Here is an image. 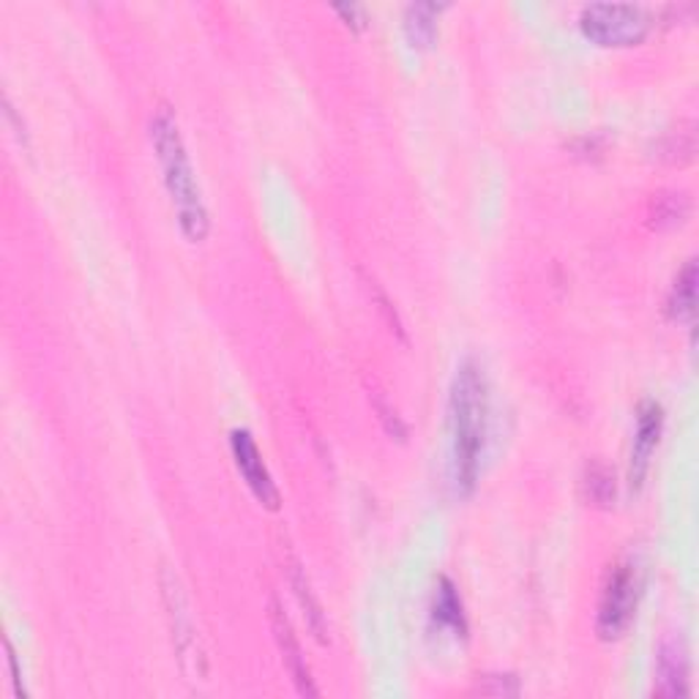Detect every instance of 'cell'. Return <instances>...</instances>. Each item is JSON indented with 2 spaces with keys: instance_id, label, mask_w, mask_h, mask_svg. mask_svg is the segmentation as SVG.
I'll return each mask as SVG.
<instances>
[{
  "instance_id": "cell-1",
  "label": "cell",
  "mask_w": 699,
  "mask_h": 699,
  "mask_svg": "<svg viewBox=\"0 0 699 699\" xmlns=\"http://www.w3.org/2000/svg\"><path fill=\"white\" fill-rule=\"evenodd\" d=\"M489 424V380L476 358H465L457 366L448 394V437H451V462L448 473L457 494L468 498L481 476V457L487 446Z\"/></svg>"
},
{
  "instance_id": "cell-2",
  "label": "cell",
  "mask_w": 699,
  "mask_h": 699,
  "mask_svg": "<svg viewBox=\"0 0 699 699\" xmlns=\"http://www.w3.org/2000/svg\"><path fill=\"white\" fill-rule=\"evenodd\" d=\"M148 132L180 232L189 243H202L211 232V213H208L200 180L195 175V165H191L184 134H180L178 118H175L170 104H159L154 109Z\"/></svg>"
},
{
  "instance_id": "cell-3",
  "label": "cell",
  "mask_w": 699,
  "mask_h": 699,
  "mask_svg": "<svg viewBox=\"0 0 699 699\" xmlns=\"http://www.w3.org/2000/svg\"><path fill=\"white\" fill-rule=\"evenodd\" d=\"M580 25L598 46H634L650 33V17L632 3H591L582 9Z\"/></svg>"
},
{
  "instance_id": "cell-4",
  "label": "cell",
  "mask_w": 699,
  "mask_h": 699,
  "mask_svg": "<svg viewBox=\"0 0 699 699\" xmlns=\"http://www.w3.org/2000/svg\"><path fill=\"white\" fill-rule=\"evenodd\" d=\"M639 598V574L634 563H615L604 582L602 602H598L596 632L604 643H615L632 626Z\"/></svg>"
},
{
  "instance_id": "cell-5",
  "label": "cell",
  "mask_w": 699,
  "mask_h": 699,
  "mask_svg": "<svg viewBox=\"0 0 699 699\" xmlns=\"http://www.w3.org/2000/svg\"><path fill=\"white\" fill-rule=\"evenodd\" d=\"M161 591H165L167 617H170L173 643L175 650H178L180 667H184V672L202 678V675H206V654H202V645L200 637H197L195 620H191L189 604H186L178 580H175L170 571H161Z\"/></svg>"
},
{
  "instance_id": "cell-6",
  "label": "cell",
  "mask_w": 699,
  "mask_h": 699,
  "mask_svg": "<svg viewBox=\"0 0 699 699\" xmlns=\"http://www.w3.org/2000/svg\"><path fill=\"white\" fill-rule=\"evenodd\" d=\"M230 448H232V459H236L238 473L243 476V481H247V487L252 489L254 498L260 500V505H265L268 511H279V505H282V494H279L277 483H273L265 462H262V451L258 448V442H254L252 432H247V429H232Z\"/></svg>"
},
{
  "instance_id": "cell-7",
  "label": "cell",
  "mask_w": 699,
  "mask_h": 699,
  "mask_svg": "<svg viewBox=\"0 0 699 699\" xmlns=\"http://www.w3.org/2000/svg\"><path fill=\"white\" fill-rule=\"evenodd\" d=\"M661 429H664L661 405L654 399L643 401L637 410V429H634L632 459H628V487H632L634 492H639L645 479H648L650 459H654L658 440H661Z\"/></svg>"
},
{
  "instance_id": "cell-8",
  "label": "cell",
  "mask_w": 699,
  "mask_h": 699,
  "mask_svg": "<svg viewBox=\"0 0 699 699\" xmlns=\"http://www.w3.org/2000/svg\"><path fill=\"white\" fill-rule=\"evenodd\" d=\"M271 626H273V637H277V643H279V650H282V656H284V664H288L290 675H293L301 695L320 697L312 672H309V667H306V656H304V650H301L299 637L293 634V626H290V620L284 617V612L279 609V604L273 602V598H271Z\"/></svg>"
},
{
  "instance_id": "cell-9",
  "label": "cell",
  "mask_w": 699,
  "mask_h": 699,
  "mask_svg": "<svg viewBox=\"0 0 699 699\" xmlns=\"http://www.w3.org/2000/svg\"><path fill=\"white\" fill-rule=\"evenodd\" d=\"M656 680V697H689V654L680 639H667L658 648Z\"/></svg>"
},
{
  "instance_id": "cell-10",
  "label": "cell",
  "mask_w": 699,
  "mask_h": 699,
  "mask_svg": "<svg viewBox=\"0 0 699 699\" xmlns=\"http://www.w3.org/2000/svg\"><path fill=\"white\" fill-rule=\"evenodd\" d=\"M446 3H410L405 9V36L416 50H432L440 36V14Z\"/></svg>"
},
{
  "instance_id": "cell-11",
  "label": "cell",
  "mask_w": 699,
  "mask_h": 699,
  "mask_svg": "<svg viewBox=\"0 0 699 699\" xmlns=\"http://www.w3.org/2000/svg\"><path fill=\"white\" fill-rule=\"evenodd\" d=\"M432 617L437 626L448 628V632L457 634V637H465V634H468V620H465L462 598H459L457 585H453L451 580H446V576L437 582Z\"/></svg>"
},
{
  "instance_id": "cell-12",
  "label": "cell",
  "mask_w": 699,
  "mask_h": 699,
  "mask_svg": "<svg viewBox=\"0 0 699 699\" xmlns=\"http://www.w3.org/2000/svg\"><path fill=\"white\" fill-rule=\"evenodd\" d=\"M669 317L678 320V323H691L697 312V262L689 260L684 265V271L675 277L672 290H669Z\"/></svg>"
},
{
  "instance_id": "cell-13",
  "label": "cell",
  "mask_w": 699,
  "mask_h": 699,
  "mask_svg": "<svg viewBox=\"0 0 699 699\" xmlns=\"http://www.w3.org/2000/svg\"><path fill=\"white\" fill-rule=\"evenodd\" d=\"M288 561H290V582H293L295 596H299V604H301V607H304L309 628H312V634L320 639V643H325V639H328V637H325V634H328V628H325L323 607H320L317 598H314V593H312V587H309L306 574H304V568H301L299 557L290 555Z\"/></svg>"
},
{
  "instance_id": "cell-14",
  "label": "cell",
  "mask_w": 699,
  "mask_h": 699,
  "mask_svg": "<svg viewBox=\"0 0 699 699\" xmlns=\"http://www.w3.org/2000/svg\"><path fill=\"white\" fill-rule=\"evenodd\" d=\"M585 489L587 498H591L593 503L609 505L612 500H615V476H612L604 465H593V468H587Z\"/></svg>"
},
{
  "instance_id": "cell-15",
  "label": "cell",
  "mask_w": 699,
  "mask_h": 699,
  "mask_svg": "<svg viewBox=\"0 0 699 699\" xmlns=\"http://www.w3.org/2000/svg\"><path fill=\"white\" fill-rule=\"evenodd\" d=\"M686 217H689V200H686V195H661L654 200L656 227H675Z\"/></svg>"
},
{
  "instance_id": "cell-16",
  "label": "cell",
  "mask_w": 699,
  "mask_h": 699,
  "mask_svg": "<svg viewBox=\"0 0 699 699\" xmlns=\"http://www.w3.org/2000/svg\"><path fill=\"white\" fill-rule=\"evenodd\" d=\"M369 399L375 401V410L380 413V421H383V427H386V432L394 437V440H405V435H407V429H405V424H401V418L396 416V410L392 405H388V399L386 396H383V392H372L369 394Z\"/></svg>"
},
{
  "instance_id": "cell-17",
  "label": "cell",
  "mask_w": 699,
  "mask_h": 699,
  "mask_svg": "<svg viewBox=\"0 0 699 699\" xmlns=\"http://www.w3.org/2000/svg\"><path fill=\"white\" fill-rule=\"evenodd\" d=\"M494 686H479L481 695H492V697H514L520 695V684L511 675H487Z\"/></svg>"
},
{
  "instance_id": "cell-18",
  "label": "cell",
  "mask_w": 699,
  "mask_h": 699,
  "mask_svg": "<svg viewBox=\"0 0 699 699\" xmlns=\"http://www.w3.org/2000/svg\"><path fill=\"white\" fill-rule=\"evenodd\" d=\"M334 11L342 17V20H345L347 28H353V31H364V28L369 25V17H366L364 6L340 3V6H334Z\"/></svg>"
},
{
  "instance_id": "cell-19",
  "label": "cell",
  "mask_w": 699,
  "mask_h": 699,
  "mask_svg": "<svg viewBox=\"0 0 699 699\" xmlns=\"http://www.w3.org/2000/svg\"><path fill=\"white\" fill-rule=\"evenodd\" d=\"M6 656H9L11 684H14V695H17V697H25V689H22V672H20V664H17V654H14V648H11L9 639H6Z\"/></svg>"
}]
</instances>
